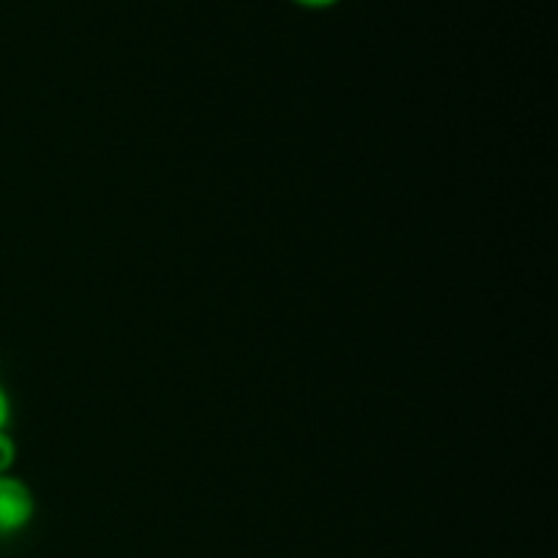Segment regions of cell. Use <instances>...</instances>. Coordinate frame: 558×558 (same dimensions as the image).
<instances>
[{"instance_id": "1", "label": "cell", "mask_w": 558, "mask_h": 558, "mask_svg": "<svg viewBox=\"0 0 558 558\" xmlns=\"http://www.w3.org/2000/svg\"><path fill=\"white\" fill-rule=\"evenodd\" d=\"M36 512L31 488L11 474H0V534L20 532Z\"/></svg>"}, {"instance_id": "2", "label": "cell", "mask_w": 558, "mask_h": 558, "mask_svg": "<svg viewBox=\"0 0 558 558\" xmlns=\"http://www.w3.org/2000/svg\"><path fill=\"white\" fill-rule=\"evenodd\" d=\"M16 461V445L5 430H0V474H9V469Z\"/></svg>"}, {"instance_id": "3", "label": "cell", "mask_w": 558, "mask_h": 558, "mask_svg": "<svg viewBox=\"0 0 558 558\" xmlns=\"http://www.w3.org/2000/svg\"><path fill=\"white\" fill-rule=\"evenodd\" d=\"M9 420H11V403H9V396H5L3 385H0V430H5Z\"/></svg>"}, {"instance_id": "4", "label": "cell", "mask_w": 558, "mask_h": 558, "mask_svg": "<svg viewBox=\"0 0 558 558\" xmlns=\"http://www.w3.org/2000/svg\"><path fill=\"white\" fill-rule=\"evenodd\" d=\"M298 3L314 5V9H319V5H330V3H336V0H298Z\"/></svg>"}]
</instances>
